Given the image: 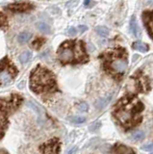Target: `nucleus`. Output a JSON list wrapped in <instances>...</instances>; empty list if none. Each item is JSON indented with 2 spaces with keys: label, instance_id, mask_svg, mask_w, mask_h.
I'll list each match as a JSON object with an SVG mask.
<instances>
[{
  "label": "nucleus",
  "instance_id": "1",
  "mask_svg": "<svg viewBox=\"0 0 153 154\" xmlns=\"http://www.w3.org/2000/svg\"><path fill=\"white\" fill-rule=\"evenodd\" d=\"M145 105L135 94L122 96L113 109V118L123 130L135 128L142 122Z\"/></svg>",
  "mask_w": 153,
  "mask_h": 154
},
{
  "label": "nucleus",
  "instance_id": "2",
  "mask_svg": "<svg viewBox=\"0 0 153 154\" xmlns=\"http://www.w3.org/2000/svg\"><path fill=\"white\" fill-rule=\"evenodd\" d=\"M102 69L113 79L121 81L128 69V52L122 46H115L100 54Z\"/></svg>",
  "mask_w": 153,
  "mask_h": 154
},
{
  "label": "nucleus",
  "instance_id": "3",
  "mask_svg": "<svg viewBox=\"0 0 153 154\" xmlns=\"http://www.w3.org/2000/svg\"><path fill=\"white\" fill-rule=\"evenodd\" d=\"M30 89L44 99L59 91L54 73L41 65H38L31 72Z\"/></svg>",
  "mask_w": 153,
  "mask_h": 154
},
{
  "label": "nucleus",
  "instance_id": "4",
  "mask_svg": "<svg viewBox=\"0 0 153 154\" xmlns=\"http://www.w3.org/2000/svg\"><path fill=\"white\" fill-rule=\"evenodd\" d=\"M57 58L62 65L86 64L90 60L85 42L81 40L64 42L57 50Z\"/></svg>",
  "mask_w": 153,
  "mask_h": 154
},
{
  "label": "nucleus",
  "instance_id": "5",
  "mask_svg": "<svg viewBox=\"0 0 153 154\" xmlns=\"http://www.w3.org/2000/svg\"><path fill=\"white\" fill-rule=\"evenodd\" d=\"M23 98L17 94L0 98V139L5 134L9 125V117L18 109Z\"/></svg>",
  "mask_w": 153,
  "mask_h": 154
},
{
  "label": "nucleus",
  "instance_id": "6",
  "mask_svg": "<svg viewBox=\"0 0 153 154\" xmlns=\"http://www.w3.org/2000/svg\"><path fill=\"white\" fill-rule=\"evenodd\" d=\"M18 71L8 57L0 60V86H5L14 80Z\"/></svg>",
  "mask_w": 153,
  "mask_h": 154
},
{
  "label": "nucleus",
  "instance_id": "7",
  "mask_svg": "<svg viewBox=\"0 0 153 154\" xmlns=\"http://www.w3.org/2000/svg\"><path fill=\"white\" fill-rule=\"evenodd\" d=\"M133 80H134V85L137 90L138 93L141 94H146L147 91H149L151 89L150 81L148 79V77L145 75L142 71H137L135 74L133 75Z\"/></svg>",
  "mask_w": 153,
  "mask_h": 154
},
{
  "label": "nucleus",
  "instance_id": "8",
  "mask_svg": "<svg viewBox=\"0 0 153 154\" xmlns=\"http://www.w3.org/2000/svg\"><path fill=\"white\" fill-rule=\"evenodd\" d=\"M61 147V142L59 139L53 138L48 142L41 144L40 147V151L41 153H59Z\"/></svg>",
  "mask_w": 153,
  "mask_h": 154
},
{
  "label": "nucleus",
  "instance_id": "9",
  "mask_svg": "<svg viewBox=\"0 0 153 154\" xmlns=\"http://www.w3.org/2000/svg\"><path fill=\"white\" fill-rule=\"evenodd\" d=\"M35 6L29 2H17L8 5L6 9L13 13H27L34 10Z\"/></svg>",
  "mask_w": 153,
  "mask_h": 154
},
{
  "label": "nucleus",
  "instance_id": "10",
  "mask_svg": "<svg viewBox=\"0 0 153 154\" xmlns=\"http://www.w3.org/2000/svg\"><path fill=\"white\" fill-rule=\"evenodd\" d=\"M142 21L149 34L150 38L153 40V10L151 11H145L142 13Z\"/></svg>",
  "mask_w": 153,
  "mask_h": 154
},
{
  "label": "nucleus",
  "instance_id": "11",
  "mask_svg": "<svg viewBox=\"0 0 153 154\" xmlns=\"http://www.w3.org/2000/svg\"><path fill=\"white\" fill-rule=\"evenodd\" d=\"M113 97V94H108L107 96H105V97H102V98H99L98 100L95 101V103H94V106H95V108L100 110V109H103L104 107H106L107 104L111 101Z\"/></svg>",
  "mask_w": 153,
  "mask_h": 154
},
{
  "label": "nucleus",
  "instance_id": "12",
  "mask_svg": "<svg viewBox=\"0 0 153 154\" xmlns=\"http://www.w3.org/2000/svg\"><path fill=\"white\" fill-rule=\"evenodd\" d=\"M111 152H114V153H135V151L133 150L132 148L128 147L126 146H123V144H116L113 149L111 150Z\"/></svg>",
  "mask_w": 153,
  "mask_h": 154
},
{
  "label": "nucleus",
  "instance_id": "13",
  "mask_svg": "<svg viewBox=\"0 0 153 154\" xmlns=\"http://www.w3.org/2000/svg\"><path fill=\"white\" fill-rule=\"evenodd\" d=\"M130 31L136 38H139L141 35V31H140V28L138 26L137 19H136L135 16H132V17L130 19Z\"/></svg>",
  "mask_w": 153,
  "mask_h": 154
},
{
  "label": "nucleus",
  "instance_id": "14",
  "mask_svg": "<svg viewBox=\"0 0 153 154\" xmlns=\"http://www.w3.org/2000/svg\"><path fill=\"white\" fill-rule=\"evenodd\" d=\"M31 38H32V34L30 32H22L20 33V35H18L17 37V42H20V43H26L28 42L30 40H31Z\"/></svg>",
  "mask_w": 153,
  "mask_h": 154
},
{
  "label": "nucleus",
  "instance_id": "15",
  "mask_svg": "<svg viewBox=\"0 0 153 154\" xmlns=\"http://www.w3.org/2000/svg\"><path fill=\"white\" fill-rule=\"evenodd\" d=\"M132 47L134 48V49H136L140 52H146L148 50V45H146V43L140 42V41L134 42L132 45Z\"/></svg>",
  "mask_w": 153,
  "mask_h": 154
},
{
  "label": "nucleus",
  "instance_id": "16",
  "mask_svg": "<svg viewBox=\"0 0 153 154\" xmlns=\"http://www.w3.org/2000/svg\"><path fill=\"white\" fill-rule=\"evenodd\" d=\"M37 28L39 30L44 34H51V28L47 23L45 22H38L37 23Z\"/></svg>",
  "mask_w": 153,
  "mask_h": 154
},
{
  "label": "nucleus",
  "instance_id": "17",
  "mask_svg": "<svg viewBox=\"0 0 153 154\" xmlns=\"http://www.w3.org/2000/svg\"><path fill=\"white\" fill-rule=\"evenodd\" d=\"M31 58H32V53L30 51H25L20 56V62L22 63V64H26V63L30 61Z\"/></svg>",
  "mask_w": 153,
  "mask_h": 154
},
{
  "label": "nucleus",
  "instance_id": "18",
  "mask_svg": "<svg viewBox=\"0 0 153 154\" xmlns=\"http://www.w3.org/2000/svg\"><path fill=\"white\" fill-rule=\"evenodd\" d=\"M132 140L134 142H140V141H142L143 139H145V132L140 130V131H137L135 133L132 134L131 136Z\"/></svg>",
  "mask_w": 153,
  "mask_h": 154
},
{
  "label": "nucleus",
  "instance_id": "19",
  "mask_svg": "<svg viewBox=\"0 0 153 154\" xmlns=\"http://www.w3.org/2000/svg\"><path fill=\"white\" fill-rule=\"evenodd\" d=\"M95 32L101 37H107L109 35V29L105 26H97L95 27Z\"/></svg>",
  "mask_w": 153,
  "mask_h": 154
},
{
  "label": "nucleus",
  "instance_id": "20",
  "mask_svg": "<svg viewBox=\"0 0 153 154\" xmlns=\"http://www.w3.org/2000/svg\"><path fill=\"white\" fill-rule=\"evenodd\" d=\"M44 42H45V38H38L32 42V46H33V48H35V49H39V48H41L42 45H44Z\"/></svg>",
  "mask_w": 153,
  "mask_h": 154
},
{
  "label": "nucleus",
  "instance_id": "21",
  "mask_svg": "<svg viewBox=\"0 0 153 154\" xmlns=\"http://www.w3.org/2000/svg\"><path fill=\"white\" fill-rule=\"evenodd\" d=\"M8 27V19L7 17L3 13L0 12V28L6 29Z\"/></svg>",
  "mask_w": 153,
  "mask_h": 154
},
{
  "label": "nucleus",
  "instance_id": "22",
  "mask_svg": "<svg viewBox=\"0 0 153 154\" xmlns=\"http://www.w3.org/2000/svg\"><path fill=\"white\" fill-rule=\"evenodd\" d=\"M86 119L84 117H73L70 119V122L74 123V124H80V123H83L85 122Z\"/></svg>",
  "mask_w": 153,
  "mask_h": 154
},
{
  "label": "nucleus",
  "instance_id": "23",
  "mask_svg": "<svg viewBox=\"0 0 153 154\" xmlns=\"http://www.w3.org/2000/svg\"><path fill=\"white\" fill-rule=\"evenodd\" d=\"M77 108L80 112H87L89 110V105L86 102H80L79 104H77Z\"/></svg>",
  "mask_w": 153,
  "mask_h": 154
},
{
  "label": "nucleus",
  "instance_id": "24",
  "mask_svg": "<svg viewBox=\"0 0 153 154\" xmlns=\"http://www.w3.org/2000/svg\"><path fill=\"white\" fill-rule=\"evenodd\" d=\"M100 126H101V122H95L93 123H92L90 125V131H92V132H94V131H96V130H98L100 128Z\"/></svg>",
  "mask_w": 153,
  "mask_h": 154
},
{
  "label": "nucleus",
  "instance_id": "25",
  "mask_svg": "<svg viewBox=\"0 0 153 154\" xmlns=\"http://www.w3.org/2000/svg\"><path fill=\"white\" fill-rule=\"evenodd\" d=\"M27 106H29V107H31V108H32L33 110H34V111H36L37 113H40V110H39V108H38L37 106H36V105H35L34 103L32 102V101H30V102H28V103H27Z\"/></svg>",
  "mask_w": 153,
  "mask_h": 154
},
{
  "label": "nucleus",
  "instance_id": "26",
  "mask_svg": "<svg viewBox=\"0 0 153 154\" xmlns=\"http://www.w3.org/2000/svg\"><path fill=\"white\" fill-rule=\"evenodd\" d=\"M76 33H77V28H74V27L69 28L68 31V34L69 36H74V35H76Z\"/></svg>",
  "mask_w": 153,
  "mask_h": 154
},
{
  "label": "nucleus",
  "instance_id": "27",
  "mask_svg": "<svg viewBox=\"0 0 153 154\" xmlns=\"http://www.w3.org/2000/svg\"><path fill=\"white\" fill-rule=\"evenodd\" d=\"M87 30H88V27L86 26V25H79L77 27V31L80 32V33H84V32H86Z\"/></svg>",
  "mask_w": 153,
  "mask_h": 154
},
{
  "label": "nucleus",
  "instance_id": "28",
  "mask_svg": "<svg viewBox=\"0 0 153 154\" xmlns=\"http://www.w3.org/2000/svg\"><path fill=\"white\" fill-rule=\"evenodd\" d=\"M142 149H145V150H147V151H153V143L145 144V146H142Z\"/></svg>",
  "mask_w": 153,
  "mask_h": 154
},
{
  "label": "nucleus",
  "instance_id": "29",
  "mask_svg": "<svg viewBox=\"0 0 153 154\" xmlns=\"http://www.w3.org/2000/svg\"><path fill=\"white\" fill-rule=\"evenodd\" d=\"M90 1H92V0H85L84 5H85V6H89V4L90 3Z\"/></svg>",
  "mask_w": 153,
  "mask_h": 154
}]
</instances>
